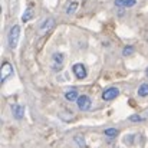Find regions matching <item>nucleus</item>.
<instances>
[{"mask_svg":"<svg viewBox=\"0 0 148 148\" xmlns=\"http://www.w3.org/2000/svg\"><path fill=\"white\" fill-rule=\"evenodd\" d=\"M19 38H20V26L14 25L7 35V43L10 46V49H16L17 43H19Z\"/></svg>","mask_w":148,"mask_h":148,"instance_id":"1","label":"nucleus"},{"mask_svg":"<svg viewBox=\"0 0 148 148\" xmlns=\"http://www.w3.org/2000/svg\"><path fill=\"white\" fill-rule=\"evenodd\" d=\"M63 63H65V56H63V53H60V52L53 53V56H52V69L58 72V71H60V69L63 68Z\"/></svg>","mask_w":148,"mask_h":148,"instance_id":"2","label":"nucleus"},{"mask_svg":"<svg viewBox=\"0 0 148 148\" xmlns=\"http://www.w3.org/2000/svg\"><path fill=\"white\" fill-rule=\"evenodd\" d=\"M13 75V66L9 63V62H4L1 65V69H0V82H6L10 76Z\"/></svg>","mask_w":148,"mask_h":148,"instance_id":"3","label":"nucleus"},{"mask_svg":"<svg viewBox=\"0 0 148 148\" xmlns=\"http://www.w3.org/2000/svg\"><path fill=\"white\" fill-rule=\"evenodd\" d=\"M76 103H78V108H79L81 111H89V109H91V105H92L91 98H89L88 95H81L79 99L76 101Z\"/></svg>","mask_w":148,"mask_h":148,"instance_id":"4","label":"nucleus"},{"mask_svg":"<svg viewBox=\"0 0 148 148\" xmlns=\"http://www.w3.org/2000/svg\"><path fill=\"white\" fill-rule=\"evenodd\" d=\"M118 95H119V89L115 88V86H111V88H108V89H105L102 92V99L103 101H112V99L116 98Z\"/></svg>","mask_w":148,"mask_h":148,"instance_id":"5","label":"nucleus"},{"mask_svg":"<svg viewBox=\"0 0 148 148\" xmlns=\"http://www.w3.org/2000/svg\"><path fill=\"white\" fill-rule=\"evenodd\" d=\"M72 71H73V73H75V76H76L78 79H85L86 75H88L86 68H85V65H82V63H75L73 68H72Z\"/></svg>","mask_w":148,"mask_h":148,"instance_id":"6","label":"nucleus"},{"mask_svg":"<svg viewBox=\"0 0 148 148\" xmlns=\"http://www.w3.org/2000/svg\"><path fill=\"white\" fill-rule=\"evenodd\" d=\"M12 112H13V115H14V118L16 119H22L23 118V115H25V106L23 105H13L12 106Z\"/></svg>","mask_w":148,"mask_h":148,"instance_id":"7","label":"nucleus"},{"mask_svg":"<svg viewBox=\"0 0 148 148\" xmlns=\"http://www.w3.org/2000/svg\"><path fill=\"white\" fill-rule=\"evenodd\" d=\"M79 97H81V95H78V91H76V89H69V91L65 92V99L69 101V102H75V101H78Z\"/></svg>","mask_w":148,"mask_h":148,"instance_id":"8","label":"nucleus"},{"mask_svg":"<svg viewBox=\"0 0 148 148\" xmlns=\"http://www.w3.org/2000/svg\"><path fill=\"white\" fill-rule=\"evenodd\" d=\"M114 3L118 7H134L137 4V0H115Z\"/></svg>","mask_w":148,"mask_h":148,"instance_id":"9","label":"nucleus"},{"mask_svg":"<svg viewBox=\"0 0 148 148\" xmlns=\"http://www.w3.org/2000/svg\"><path fill=\"white\" fill-rule=\"evenodd\" d=\"M53 26H55V19L49 17V19H46V20H45V22L40 25L39 30H40V32H46V30H50Z\"/></svg>","mask_w":148,"mask_h":148,"instance_id":"10","label":"nucleus"},{"mask_svg":"<svg viewBox=\"0 0 148 148\" xmlns=\"http://www.w3.org/2000/svg\"><path fill=\"white\" fill-rule=\"evenodd\" d=\"M78 7H79V3L78 1H71V4L66 7V14H75L76 13V10H78Z\"/></svg>","mask_w":148,"mask_h":148,"instance_id":"11","label":"nucleus"},{"mask_svg":"<svg viewBox=\"0 0 148 148\" xmlns=\"http://www.w3.org/2000/svg\"><path fill=\"white\" fill-rule=\"evenodd\" d=\"M33 17V7H27L26 10H25V13H23V16H22V22H29L30 19Z\"/></svg>","mask_w":148,"mask_h":148,"instance_id":"12","label":"nucleus"},{"mask_svg":"<svg viewBox=\"0 0 148 148\" xmlns=\"http://www.w3.org/2000/svg\"><path fill=\"white\" fill-rule=\"evenodd\" d=\"M138 95L140 97H148V84H143V85H140V88H138Z\"/></svg>","mask_w":148,"mask_h":148,"instance_id":"13","label":"nucleus"},{"mask_svg":"<svg viewBox=\"0 0 148 148\" xmlns=\"http://www.w3.org/2000/svg\"><path fill=\"white\" fill-rule=\"evenodd\" d=\"M134 52H135V49H134V46H131V45H128V46H125L124 49H122V55L127 58V56H132L134 55Z\"/></svg>","mask_w":148,"mask_h":148,"instance_id":"14","label":"nucleus"},{"mask_svg":"<svg viewBox=\"0 0 148 148\" xmlns=\"http://www.w3.org/2000/svg\"><path fill=\"white\" fill-rule=\"evenodd\" d=\"M105 135L109 137V138H114V137L118 135V130L116 128H106L105 130Z\"/></svg>","mask_w":148,"mask_h":148,"instance_id":"15","label":"nucleus"},{"mask_svg":"<svg viewBox=\"0 0 148 148\" xmlns=\"http://www.w3.org/2000/svg\"><path fill=\"white\" fill-rule=\"evenodd\" d=\"M75 141H76V144H78V145H79L81 148H85V147H86L85 138H84L82 135H76V137H75Z\"/></svg>","mask_w":148,"mask_h":148,"instance_id":"16","label":"nucleus"},{"mask_svg":"<svg viewBox=\"0 0 148 148\" xmlns=\"http://www.w3.org/2000/svg\"><path fill=\"white\" fill-rule=\"evenodd\" d=\"M130 121L131 122H141V121H144V118L141 115H131L130 116Z\"/></svg>","mask_w":148,"mask_h":148,"instance_id":"17","label":"nucleus"},{"mask_svg":"<svg viewBox=\"0 0 148 148\" xmlns=\"http://www.w3.org/2000/svg\"><path fill=\"white\" fill-rule=\"evenodd\" d=\"M145 75H147V78H148V68L145 69Z\"/></svg>","mask_w":148,"mask_h":148,"instance_id":"18","label":"nucleus"}]
</instances>
